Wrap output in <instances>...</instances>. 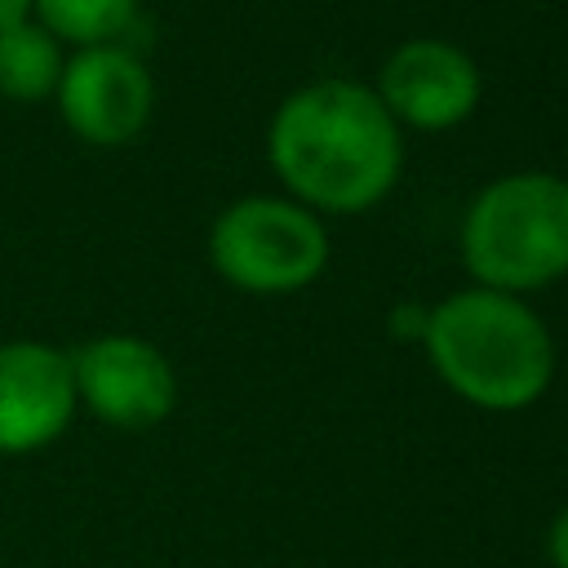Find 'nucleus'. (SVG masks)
<instances>
[{"instance_id": "6e6552de", "label": "nucleus", "mask_w": 568, "mask_h": 568, "mask_svg": "<svg viewBox=\"0 0 568 568\" xmlns=\"http://www.w3.org/2000/svg\"><path fill=\"white\" fill-rule=\"evenodd\" d=\"M373 93L395 124L444 133L479 106V67L448 40H408L382 62Z\"/></svg>"}, {"instance_id": "20e7f679", "label": "nucleus", "mask_w": 568, "mask_h": 568, "mask_svg": "<svg viewBox=\"0 0 568 568\" xmlns=\"http://www.w3.org/2000/svg\"><path fill=\"white\" fill-rule=\"evenodd\" d=\"M209 262L244 293H293L328 266V235L306 204L248 195L217 213Z\"/></svg>"}, {"instance_id": "0eeeda50", "label": "nucleus", "mask_w": 568, "mask_h": 568, "mask_svg": "<svg viewBox=\"0 0 568 568\" xmlns=\"http://www.w3.org/2000/svg\"><path fill=\"white\" fill-rule=\"evenodd\" d=\"M71 351L49 342H0V457L49 448L75 417Z\"/></svg>"}, {"instance_id": "7ed1b4c3", "label": "nucleus", "mask_w": 568, "mask_h": 568, "mask_svg": "<svg viewBox=\"0 0 568 568\" xmlns=\"http://www.w3.org/2000/svg\"><path fill=\"white\" fill-rule=\"evenodd\" d=\"M462 257L479 288L515 297L568 275V178L510 173L488 182L466 209Z\"/></svg>"}, {"instance_id": "39448f33", "label": "nucleus", "mask_w": 568, "mask_h": 568, "mask_svg": "<svg viewBox=\"0 0 568 568\" xmlns=\"http://www.w3.org/2000/svg\"><path fill=\"white\" fill-rule=\"evenodd\" d=\"M58 111L67 129L89 146H124L133 142L155 106V80L146 62L124 44H89L62 62L58 75Z\"/></svg>"}, {"instance_id": "1a4fd4ad", "label": "nucleus", "mask_w": 568, "mask_h": 568, "mask_svg": "<svg viewBox=\"0 0 568 568\" xmlns=\"http://www.w3.org/2000/svg\"><path fill=\"white\" fill-rule=\"evenodd\" d=\"M62 44L40 22H13L0 31V98L9 102H44L62 75Z\"/></svg>"}, {"instance_id": "423d86ee", "label": "nucleus", "mask_w": 568, "mask_h": 568, "mask_svg": "<svg viewBox=\"0 0 568 568\" xmlns=\"http://www.w3.org/2000/svg\"><path fill=\"white\" fill-rule=\"evenodd\" d=\"M75 404L120 430H146L173 413L178 377L160 346L133 333H102L71 351Z\"/></svg>"}, {"instance_id": "f8f14e48", "label": "nucleus", "mask_w": 568, "mask_h": 568, "mask_svg": "<svg viewBox=\"0 0 568 568\" xmlns=\"http://www.w3.org/2000/svg\"><path fill=\"white\" fill-rule=\"evenodd\" d=\"M31 18V0H0V31Z\"/></svg>"}, {"instance_id": "f257e3e1", "label": "nucleus", "mask_w": 568, "mask_h": 568, "mask_svg": "<svg viewBox=\"0 0 568 568\" xmlns=\"http://www.w3.org/2000/svg\"><path fill=\"white\" fill-rule=\"evenodd\" d=\"M266 155L275 178L311 209H373L399 178V124L368 84L315 80L288 93L271 120Z\"/></svg>"}, {"instance_id": "9b49d317", "label": "nucleus", "mask_w": 568, "mask_h": 568, "mask_svg": "<svg viewBox=\"0 0 568 568\" xmlns=\"http://www.w3.org/2000/svg\"><path fill=\"white\" fill-rule=\"evenodd\" d=\"M546 550H550V564H555V568H568V506L555 515L550 537H546Z\"/></svg>"}, {"instance_id": "f03ea898", "label": "nucleus", "mask_w": 568, "mask_h": 568, "mask_svg": "<svg viewBox=\"0 0 568 568\" xmlns=\"http://www.w3.org/2000/svg\"><path fill=\"white\" fill-rule=\"evenodd\" d=\"M422 337L444 386L475 408H524L550 386L555 373L550 328L515 293H453L426 315Z\"/></svg>"}, {"instance_id": "9d476101", "label": "nucleus", "mask_w": 568, "mask_h": 568, "mask_svg": "<svg viewBox=\"0 0 568 568\" xmlns=\"http://www.w3.org/2000/svg\"><path fill=\"white\" fill-rule=\"evenodd\" d=\"M36 22L62 44H115L138 18V0H31Z\"/></svg>"}]
</instances>
